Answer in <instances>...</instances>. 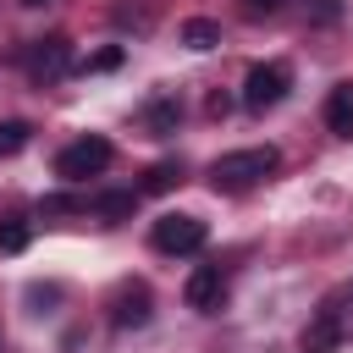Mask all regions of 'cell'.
<instances>
[{
	"mask_svg": "<svg viewBox=\"0 0 353 353\" xmlns=\"http://www.w3.org/2000/svg\"><path fill=\"white\" fill-rule=\"evenodd\" d=\"M276 165H281V154H276L270 143H259V149H232V154H221V160L210 165V188H215V193H248V188H259L265 176H276Z\"/></svg>",
	"mask_w": 353,
	"mask_h": 353,
	"instance_id": "cell-1",
	"label": "cell"
},
{
	"mask_svg": "<svg viewBox=\"0 0 353 353\" xmlns=\"http://www.w3.org/2000/svg\"><path fill=\"white\" fill-rule=\"evenodd\" d=\"M287 88H292V66L287 61H259L243 77V105L248 110H270V105L287 99Z\"/></svg>",
	"mask_w": 353,
	"mask_h": 353,
	"instance_id": "cell-2",
	"label": "cell"
},
{
	"mask_svg": "<svg viewBox=\"0 0 353 353\" xmlns=\"http://www.w3.org/2000/svg\"><path fill=\"white\" fill-rule=\"evenodd\" d=\"M110 138H77V143H66L61 154H55V176H66V182H83V176H99L105 165H110Z\"/></svg>",
	"mask_w": 353,
	"mask_h": 353,
	"instance_id": "cell-3",
	"label": "cell"
},
{
	"mask_svg": "<svg viewBox=\"0 0 353 353\" xmlns=\"http://www.w3.org/2000/svg\"><path fill=\"white\" fill-rule=\"evenodd\" d=\"M149 237H154V248H160V254H199L210 232H204V221H199V215H176V210H171V215H160V221H154V232H149Z\"/></svg>",
	"mask_w": 353,
	"mask_h": 353,
	"instance_id": "cell-4",
	"label": "cell"
},
{
	"mask_svg": "<svg viewBox=\"0 0 353 353\" xmlns=\"http://www.w3.org/2000/svg\"><path fill=\"white\" fill-rule=\"evenodd\" d=\"M72 72V39L50 33V39H33L28 44V77L33 83H61Z\"/></svg>",
	"mask_w": 353,
	"mask_h": 353,
	"instance_id": "cell-5",
	"label": "cell"
},
{
	"mask_svg": "<svg viewBox=\"0 0 353 353\" xmlns=\"http://www.w3.org/2000/svg\"><path fill=\"white\" fill-rule=\"evenodd\" d=\"M342 331H347V325H342V309H336V298H325V303L314 309V320L303 325L298 347H303V353H336V347H342Z\"/></svg>",
	"mask_w": 353,
	"mask_h": 353,
	"instance_id": "cell-6",
	"label": "cell"
},
{
	"mask_svg": "<svg viewBox=\"0 0 353 353\" xmlns=\"http://www.w3.org/2000/svg\"><path fill=\"white\" fill-rule=\"evenodd\" d=\"M149 314H154L149 287H143V281H121L116 298H110V325H116V331H132V325H149Z\"/></svg>",
	"mask_w": 353,
	"mask_h": 353,
	"instance_id": "cell-7",
	"label": "cell"
},
{
	"mask_svg": "<svg viewBox=\"0 0 353 353\" xmlns=\"http://www.w3.org/2000/svg\"><path fill=\"white\" fill-rule=\"evenodd\" d=\"M182 298H188V309L215 314V309H221V298H226V276H221V265H193V276H188Z\"/></svg>",
	"mask_w": 353,
	"mask_h": 353,
	"instance_id": "cell-8",
	"label": "cell"
},
{
	"mask_svg": "<svg viewBox=\"0 0 353 353\" xmlns=\"http://www.w3.org/2000/svg\"><path fill=\"white\" fill-rule=\"evenodd\" d=\"M88 210H94V215H105L110 226H116V221H132V210H138V188H110V193H94V199H88Z\"/></svg>",
	"mask_w": 353,
	"mask_h": 353,
	"instance_id": "cell-9",
	"label": "cell"
},
{
	"mask_svg": "<svg viewBox=\"0 0 353 353\" xmlns=\"http://www.w3.org/2000/svg\"><path fill=\"white\" fill-rule=\"evenodd\" d=\"M325 127L336 138H353V83H336L325 94Z\"/></svg>",
	"mask_w": 353,
	"mask_h": 353,
	"instance_id": "cell-10",
	"label": "cell"
},
{
	"mask_svg": "<svg viewBox=\"0 0 353 353\" xmlns=\"http://www.w3.org/2000/svg\"><path fill=\"white\" fill-rule=\"evenodd\" d=\"M176 121H182V105H176V94H154V99L143 105V127H149L154 138L176 132Z\"/></svg>",
	"mask_w": 353,
	"mask_h": 353,
	"instance_id": "cell-11",
	"label": "cell"
},
{
	"mask_svg": "<svg viewBox=\"0 0 353 353\" xmlns=\"http://www.w3.org/2000/svg\"><path fill=\"white\" fill-rule=\"evenodd\" d=\"M182 44H188V50H215V44H221V22L188 17V22H182Z\"/></svg>",
	"mask_w": 353,
	"mask_h": 353,
	"instance_id": "cell-12",
	"label": "cell"
},
{
	"mask_svg": "<svg viewBox=\"0 0 353 353\" xmlns=\"http://www.w3.org/2000/svg\"><path fill=\"white\" fill-rule=\"evenodd\" d=\"M176 182H182V165H176V160H160V165L143 171V188H138V193H171Z\"/></svg>",
	"mask_w": 353,
	"mask_h": 353,
	"instance_id": "cell-13",
	"label": "cell"
},
{
	"mask_svg": "<svg viewBox=\"0 0 353 353\" xmlns=\"http://www.w3.org/2000/svg\"><path fill=\"white\" fill-rule=\"evenodd\" d=\"M28 143H33V127H28V121H0V160L22 154Z\"/></svg>",
	"mask_w": 353,
	"mask_h": 353,
	"instance_id": "cell-14",
	"label": "cell"
},
{
	"mask_svg": "<svg viewBox=\"0 0 353 353\" xmlns=\"http://www.w3.org/2000/svg\"><path fill=\"white\" fill-rule=\"evenodd\" d=\"M28 248V221L22 215H6L0 221V254H22Z\"/></svg>",
	"mask_w": 353,
	"mask_h": 353,
	"instance_id": "cell-15",
	"label": "cell"
},
{
	"mask_svg": "<svg viewBox=\"0 0 353 353\" xmlns=\"http://www.w3.org/2000/svg\"><path fill=\"white\" fill-rule=\"evenodd\" d=\"M88 210V199H77V193H50L44 204H39V215L50 221V215H83Z\"/></svg>",
	"mask_w": 353,
	"mask_h": 353,
	"instance_id": "cell-16",
	"label": "cell"
},
{
	"mask_svg": "<svg viewBox=\"0 0 353 353\" xmlns=\"http://www.w3.org/2000/svg\"><path fill=\"white\" fill-rule=\"evenodd\" d=\"M342 17V0H314V22H336Z\"/></svg>",
	"mask_w": 353,
	"mask_h": 353,
	"instance_id": "cell-17",
	"label": "cell"
},
{
	"mask_svg": "<svg viewBox=\"0 0 353 353\" xmlns=\"http://www.w3.org/2000/svg\"><path fill=\"white\" fill-rule=\"evenodd\" d=\"M281 6H287V0H243L248 17H270V11H281Z\"/></svg>",
	"mask_w": 353,
	"mask_h": 353,
	"instance_id": "cell-18",
	"label": "cell"
},
{
	"mask_svg": "<svg viewBox=\"0 0 353 353\" xmlns=\"http://www.w3.org/2000/svg\"><path fill=\"white\" fill-rule=\"evenodd\" d=\"M88 66H94V72H110V66H121V50H99Z\"/></svg>",
	"mask_w": 353,
	"mask_h": 353,
	"instance_id": "cell-19",
	"label": "cell"
},
{
	"mask_svg": "<svg viewBox=\"0 0 353 353\" xmlns=\"http://www.w3.org/2000/svg\"><path fill=\"white\" fill-rule=\"evenodd\" d=\"M22 6H50V0H22Z\"/></svg>",
	"mask_w": 353,
	"mask_h": 353,
	"instance_id": "cell-20",
	"label": "cell"
}]
</instances>
